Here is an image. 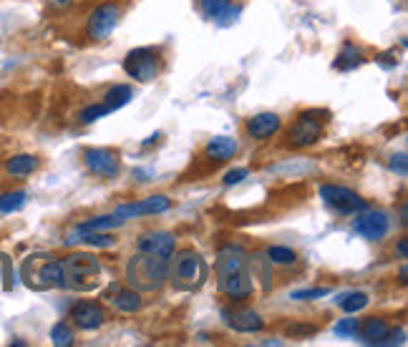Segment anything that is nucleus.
<instances>
[{
  "mask_svg": "<svg viewBox=\"0 0 408 347\" xmlns=\"http://www.w3.org/2000/svg\"><path fill=\"white\" fill-rule=\"evenodd\" d=\"M23 280L31 290H63L61 259L50 254H31L23 259Z\"/></svg>",
  "mask_w": 408,
  "mask_h": 347,
  "instance_id": "obj_5",
  "label": "nucleus"
},
{
  "mask_svg": "<svg viewBox=\"0 0 408 347\" xmlns=\"http://www.w3.org/2000/svg\"><path fill=\"white\" fill-rule=\"evenodd\" d=\"M222 322H225L230 330L242 332V335H252V332H259L265 327V320H262L254 309H247V307L222 309Z\"/></svg>",
  "mask_w": 408,
  "mask_h": 347,
  "instance_id": "obj_11",
  "label": "nucleus"
},
{
  "mask_svg": "<svg viewBox=\"0 0 408 347\" xmlns=\"http://www.w3.org/2000/svg\"><path fill=\"white\" fill-rule=\"evenodd\" d=\"M131 99H134L131 86H124V83H122V86H114V89L106 91V96H104V101H101V104H104L106 109L114 114V111L124 109V106H127Z\"/></svg>",
  "mask_w": 408,
  "mask_h": 347,
  "instance_id": "obj_22",
  "label": "nucleus"
},
{
  "mask_svg": "<svg viewBox=\"0 0 408 347\" xmlns=\"http://www.w3.org/2000/svg\"><path fill=\"white\" fill-rule=\"evenodd\" d=\"M215 277L220 292L230 299H247L252 294V275H249V257L240 244H225L217 252Z\"/></svg>",
  "mask_w": 408,
  "mask_h": 347,
  "instance_id": "obj_1",
  "label": "nucleus"
},
{
  "mask_svg": "<svg viewBox=\"0 0 408 347\" xmlns=\"http://www.w3.org/2000/svg\"><path fill=\"white\" fill-rule=\"evenodd\" d=\"M295 259H298V254L287 247H270L267 249V262H270V265L287 267V265H295Z\"/></svg>",
  "mask_w": 408,
  "mask_h": 347,
  "instance_id": "obj_28",
  "label": "nucleus"
},
{
  "mask_svg": "<svg viewBox=\"0 0 408 347\" xmlns=\"http://www.w3.org/2000/svg\"><path fill=\"white\" fill-rule=\"evenodd\" d=\"M127 219H122L119 214H106V216H96V219H89L78 224L76 229L81 231H109V229H116V226H122Z\"/></svg>",
  "mask_w": 408,
  "mask_h": 347,
  "instance_id": "obj_24",
  "label": "nucleus"
},
{
  "mask_svg": "<svg viewBox=\"0 0 408 347\" xmlns=\"http://www.w3.org/2000/svg\"><path fill=\"white\" fill-rule=\"evenodd\" d=\"M124 71L139 83H151L159 76V53L154 48H134L124 58Z\"/></svg>",
  "mask_w": 408,
  "mask_h": 347,
  "instance_id": "obj_6",
  "label": "nucleus"
},
{
  "mask_svg": "<svg viewBox=\"0 0 408 347\" xmlns=\"http://www.w3.org/2000/svg\"><path fill=\"white\" fill-rule=\"evenodd\" d=\"M388 330H391V327H388L383 320H378V317H370V320H365L363 325H358V332H355V335H358L365 345H383Z\"/></svg>",
  "mask_w": 408,
  "mask_h": 347,
  "instance_id": "obj_19",
  "label": "nucleus"
},
{
  "mask_svg": "<svg viewBox=\"0 0 408 347\" xmlns=\"http://www.w3.org/2000/svg\"><path fill=\"white\" fill-rule=\"evenodd\" d=\"M169 277V259L154 257V254L136 252L129 259L127 280L136 292H154Z\"/></svg>",
  "mask_w": 408,
  "mask_h": 347,
  "instance_id": "obj_3",
  "label": "nucleus"
},
{
  "mask_svg": "<svg viewBox=\"0 0 408 347\" xmlns=\"http://www.w3.org/2000/svg\"><path fill=\"white\" fill-rule=\"evenodd\" d=\"M119 16H122V11H119V6H114V3H104V6L96 8V11L89 16V23H86V33H89V38H94V40L109 38V35L114 33L116 23H119Z\"/></svg>",
  "mask_w": 408,
  "mask_h": 347,
  "instance_id": "obj_9",
  "label": "nucleus"
},
{
  "mask_svg": "<svg viewBox=\"0 0 408 347\" xmlns=\"http://www.w3.org/2000/svg\"><path fill=\"white\" fill-rule=\"evenodd\" d=\"M38 156L33 154H18V156H11V159L3 164V169L11 174V177H28V174H33L38 169Z\"/></svg>",
  "mask_w": 408,
  "mask_h": 347,
  "instance_id": "obj_20",
  "label": "nucleus"
},
{
  "mask_svg": "<svg viewBox=\"0 0 408 347\" xmlns=\"http://www.w3.org/2000/svg\"><path fill=\"white\" fill-rule=\"evenodd\" d=\"M71 320L78 330H86V332L99 330L106 322V309L101 307L99 302H86V299H83V302L71 307Z\"/></svg>",
  "mask_w": 408,
  "mask_h": 347,
  "instance_id": "obj_14",
  "label": "nucleus"
},
{
  "mask_svg": "<svg viewBox=\"0 0 408 347\" xmlns=\"http://www.w3.org/2000/svg\"><path fill=\"white\" fill-rule=\"evenodd\" d=\"M391 229V219H388L386 211H370V209H363V214L355 216L353 221V231L360 234L363 239L368 242H378L383 239Z\"/></svg>",
  "mask_w": 408,
  "mask_h": 347,
  "instance_id": "obj_10",
  "label": "nucleus"
},
{
  "mask_svg": "<svg viewBox=\"0 0 408 347\" xmlns=\"http://www.w3.org/2000/svg\"><path fill=\"white\" fill-rule=\"evenodd\" d=\"M280 126H282V121H280V116H277V114H257L247 121L245 131H247L249 138L265 141V138L275 136V133L280 131Z\"/></svg>",
  "mask_w": 408,
  "mask_h": 347,
  "instance_id": "obj_16",
  "label": "nucleus"
},
{
  "mask_svg": "<svg viewBox=\"0 0 408 347\" xmlns=\"http://www.w3.org/2000/svg\"><path fill=\"white\" fill-rule=\"evenodd\" d=\"M174 247H177V239L169 231H149V234H141V239H139V252L154 254V257L161 259H171Z\"/></svg>",
  "mask_w": 408,
  "mask_h": 347,
  "instance_id": "obj_15",
  "label": "nucleus"
},
{
  "mask_svg": "<svg viewBox=\"0 0 408 347\" xmlns=\"http://www.w3.org/2000/svg\"><path fill=\"white\" fill-rule=\"evenodd\" d=\"M323 136V119H318L315 111H305L298 121L287 131V146L293 149H308L313 143L320 141Z\"/></svg>",
  "mask_w": 408,
  "mask_h": 347,
  "instance_id": "obj_7",
  "label": "nucleus"
},
{
  "mask_svg": "<svg viewBox=\"0 0 408 347\" xmlns=\"http://www.w3.org/2000/svg\"><path fill=\"white\" fill-rule=\"evenodd\" d=\"M50 342L55 347H71L73 345V327L66 325V322H55L50 327Z\"/></svg>",
  "mask_w": 408,
  "mask_h": 347,
  "instance_id": "obj_27",
  "label": "nucleus"
},
{
  "mask_svg": "<svg viewBox=\"0 0 408 347\" xmlns=\"http://www.w3.org/2000/svg\"><path fill=\"white\" fill-rule=\"evenodd\" d=\"M320 199H323L328 206H333L335 211H340V214H355V211L368 209V204H365L358 194L345 187H338V184H323V187H320Z\"/></svg>",
  "mask_w": 408,
  "mask_h": 347,
  "instance_id": "obj_8",
  "label": "nucleus"
},
{
  "mask_svg": "<svg viewBox=\"0 0 408 347\" xmlns=\"http://www.w3.org/2000/svg\"><path fill=\"white\" fill-rule=\"evenodd\" d=\"M391 169L396 171V174H401V177H406V174H408L406 154H396V156H391Z\"/></svg>",
  "mask_w": 408,
  "mask_h": 347,
  "instance_id": "obj_34",
  "label": "nucleus"
},
{
  "mask_svg": "<svg viewBox=\"0 0 408 347\" xmlns=\"http://www.w3.org/2000/svg\"><path fill=\"white\" fill-rule=\"evenodd\" d=\"M358 320H353V317H348V320H340L335 327H333V332H335L338 337H355V332H358Z\"/></svg>",
  "mask_w": 408,
  "mask_h": 347,
  "instance_id": "obj_31",
  "label": "nucleus"
},
{
  "mask_svg": "<svg viewBox=\"0 0 408 347\" xmlns=\"http://www.w3.org/2000/svg\"><path fill=\"white\" fill-rule=\"evenodd\" d=\"M83 161L89 166V171H94L96 177L101 179H116L122 164H119V156L111 149H86L83 151Z\"/></svg>",
  "mask_w": 408,
  "mask_h": 347,
  "instance_id": "obj_12",
  "label": "nucleus"
},
{
  "mask_svg": "<svg viewBox=\"0 0 408 347\" xmlns=\"http://www.w3.org/2000/svg\"><path fill=\"white\" fill-rule=\"evenodd\" d=\"M326 294H331V290H326V287H310V290H295V292L290 294V299L310 302V299H320V297H326Z\"/></svg>",
  "mask_w": 408,
  "mask_h": 347,
  "instance_id": "obj_30",
  "label": "nucleus"
},
{
  "mask_svg": "<svg viewBox=\"0 0 408 347\" xmlns=\"http://www.w3.org/2000/svg\"><path fill=\"white\" fill-rule=\"evenodd\" d=\"M245 177H247V169H232V171H227L222 182H225V187H235V184H240Z\"/></svg>",
  "mask_w": 408,
  "mask_h": 347,
  "instance_id": "obj_33",
  "label": "nucleus"
},
{
  "mask_svg": "<svg viewBox=\"0 0 408 347\" xmlns=\"http://www.w3.org/2000/svg\"><path fill=\"white\" fill-rule=\"evenodd\" d=\"M240 151L237 141L230 136H215L210 138V143L204 146V156L210 161H217V164H222V161H230L235 159V154Z\"/></svg>",
  "mask_w": 408,
  "mask_h": 347,
  "instance_id": "obj_18",
  "label": "nucleus"
},
{
  "mask_svg": "<svg viewBox=\"0 0 408 347\" xmlns=\"http://www.w3.org/2000/svg\"><path fill=\"white\" fill-rule=\"evenodd\" d=\"M363 63V53L355 48L353 43H343L340 53L335 55V68L338 71H353Z\"/></svg>",
  "mask_w": 408,
  "mask_h": 347,
  "instance_id": "obj_23",
  "label": "nucleus"
},
{
  "mask_svg": "<svg viewBox=\"0 0 408 347\" xmlns=\"http://www.w3.org/2000/svg\"><path fill=\"white\" fill-rule=\"evenodd\" d=\"M169 262V277L171 285L182 290V292H197L199 287L207 282V262L199 257L194 249H182V252L171 254Z\"/></svg>",
  "mask_w": 408,
  "mask_h": 347,
  "instance_id": "obj_4",
  "label": "nucleus"
},
{
  "mask_svg": "<svg viewBox=\"0 0 408 347\" xmlns=\"http://www.w3.org/2000/svg\"><path fill=\"white\" fill-rule=\"evenodd\" d=\"M398 254L406 259V254H408V242H406V239H401V242H398Z\"/></svg>",
  "mask_w": 408,
  "mask_h": 347,
  "instance_id": "obj_36",
  "label": "nucleus"
},
{
  "mask_svg": "<svg viewBox=\"0 0 408 347\" xmlns=\"http://www.w3.org/2000/svg\"><path fill=\"white\" fill-rule=\"evenodd\" d=\"M114 307L119 309V312H136L139 307H141V294L134 290V287H129V290H119V287H114Z\"/></svg>",
  "mask_w": 408,
  "mask_h": 347,
  "instance_id": "obj_21",
  "label": "nucleus"
},
{
  "mask_svg": "<svg viewBox=\"0 0 408 347\" xmlns=\"http://www.w3.org/2000/svg\"><path fill=\"white\" fill-rule=\"evenodd\" d=\"M63 272V290H73V292H91L101 285V267L99 257L89 252H73L61 259Z\"/></svg>",
  "mask_w": 408,
  "mask_h": 347,
  "instance_id": "obj_2",
  "label": "nucleus"
},
{
  "mask_svg": "<svg viewBox=\"0 0 408 347\" xmlns=\"http://www.w3.org/2000/svg\"><path fill=\"white\" fill-rule=\"evenodd\" d=\"M335 302H338V307H340L343 312L355 314V312H360V309L368 307L370 299H368V294H365V292H345V294H340Z\"/></svg>",
  "mask_w": 408,
  "mask_h": 347,
  "instance_id": "obj_25",
  "label": "nucleus"
},
{
  "mask_svg": "<svg viewBox=\"0 0 408 347\" xmlns=\"http://www.w3.org/2000/svg\"><path fill=\"white\" fill-rule=\"evenodd\" d=\"M199 11L207 21H215V23H225L237 18L240 6H235L232 0H199Z\"/></svg>",
  "mask_w": 408,
  "mask_h": 347,
  "instance_id": "obj_17",
  "label": "nucleus"
},
{
  "mask_svg": "<svg viewBox=\"0 0 408 347\" xmlns=\"http://www.w3.org/2000/svg\"><path fill=\"white\" fill-rule=\"evenodd\" d=\"M156 138H159V133H154V136L146 138V141H144V146H151V143H156Z\"/></svg>",
  "mask_w": 408,
  "mask_h": 347,
  "instance_id": "obj_38",
  "label": "nucleus"
},
{
  "mask_svg": "<svg viewBox=\"0 0 408 347\" xmlns=\"http://www.w3.org/2000/svg\"><path fill=\"white\" fill-rule=\"evenodd\" d=\"M109 114H111V111L106 109L104 104H94V106H89V109L81 111L78 121H81V123H94V121H99V119H104V116H109Z\"/></svg>",
  "mask_w": 408,
  "mask_h": 347,
  "instance_id": "obj_29",
  "label": "nucleus"
},
{
  "mask_svg": "<svg viewBox=\"0 0 408 347\" xmlns=\"http://www.w3.org/2000/svg\"><path fill=\"white\" fill-rule=\"evenodd\" d=\"M318 332V327L315 325H287V335L290 337H310V335H315Z\"/></svg>",
  "mask_w": 408,
  "mask_h": 347,
  "instance_id": "obj_32",
  "label": "nucleus"
},
{
  "mask_svg": "<svg viewBox=\"0 0 408 347\" xmlns=\"http://www.w3.org/2000/svg\"><path fill=\"white\" fill-rule=\"evenodd\" d=\"M171 209V199L166 197H146L136 204H122L116 206L114 214H119L122 219H134V216H151V214H164Z\"/></svg>",
  "mask_w": 408,
  "mask_h": 347,
  "instance_id": "obj_13",
  "label": "nucleus"
},
{
  "mask_svg": "<svg viewBox=\"0 0 408 347\" xmlns=\"http://www.w3.org/2000/svg\"><path fill=\"white\" fill-rule=\"evenodd\" d=\"M28 202V194L23 189H16V192H6L0 194V214H13V211H21Z\"/></svg>",
  "mask_w": 408,
  "mask_h": 347,
  "instance_id": "obj_26",
  "label": "nucleus"
},
{
  "mask_svg": "<svg viewBox=\"0 0 408 347\" xmlns=\"http://www.w3.org/2000/svg\"><path fill=\"white\" fill-rule=\"evenodd\" d=\"M398 277H401V282H403V285H406V282H408V280H406V277H408V270H406V265L401 267V275H398Z\"/></svg>",
  "mask_w": 408,
  "mask_h": 347,
  "instance_id": "obj_37",
  "label": "nucleus"
},
{
  "mask_svg": "<svg viewBox=\"0 0 408 347\" xmlns=\"http://www.w3.org/2000/svg\"><path fill=\"white\" fill-rule=\"evenodd\" d=\"M48 3H50L53 8H66V6H71L73 0H48Z\"/></svg>",
  "mask_w": 408,
  "mask_h": 347,
  "instance_id": "obj_35",
  "label": "nucleus"
}]
</instances>
